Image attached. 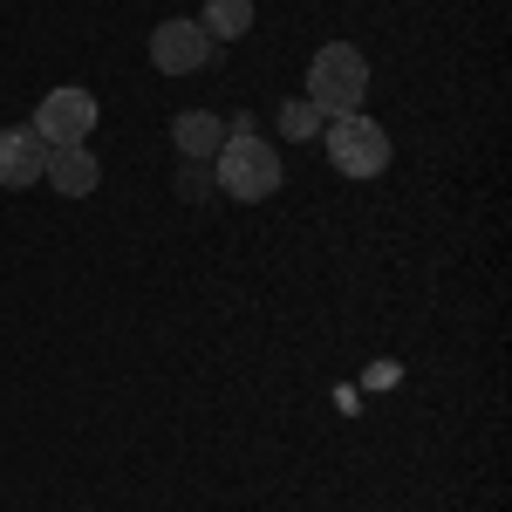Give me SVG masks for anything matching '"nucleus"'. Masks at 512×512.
Segmentation results:
<instances>
[{
	"label": "nucleus",
	"mask_w": 512,
	"mask_h": 512,
	"mask_svg": "<svg viewBox=\"0 0 512 512\" xmlns=\"http://www.w3.org/2000/svg\"><path fill=\"white\" fill-rule=\"evenodd\" d=\"M35 130L41 144H89V130H96V96L76 89V82H62V89H48L35 110Z\"/></svg>",
	"instance_id": "20e7f679"
},
{
	"label": "nucleus",
	"mask_w": 512,
	"mask_h": 512,
	"mask_svg": "<svg viewBox=\"0 0 512 512\" xmlns=\"http://www.w3.org/2000/svg\"><path fill=\"white\" fill-rule=\"evenodd\" d=\"M280 151L267 144V137H226L219 144V158H212V185L226 198H239V205H260V198L280 192Z\"/></svg>",
	"instance_id": "f257e3e1"
},
{
	"label": "nucleus",
	"mask_w": 512,
	"mask_h": 512,
	"mask_svg": "<svg viewBox=\"0 0 512 512\" xmlns=\"http://www.w3.org/2000/svg\"><path fill=\"white\" fill-rule=\"evenodd\" d=\"M171 144H178L185 158H219L226 123L212 117V110H185V117H171Z\"/></svg>",
	"instance_id": "6e6552de"
},
{
	"label": "nucleus",
	"mask_w": 512,
	"mask_h": 512,
	"mask_svg": "<svg viewBox=\"0 0 512 512\" xmlns=\"http://www.w3.org/2000/svg\"><path fill=\"white\" fill-rule=\"evenodd\" d=\"M198 28H205V35H212L219 48H226V41H239L246 28H253V0H205Z\"/></svg>",
	"instance_id": "1a4fd4ad"
},
{
	"label": "nucleus",
	"mask_w": 512,
	"mask_h": 512,
	"mask_svg": "<svg viewBox=\"0 0 512 512\" xmlns=\"http://www.w3.org/2000/svg\"><path fill=\"white\" fill-rule=\"evenodd\" d=\"M41 178H48L62 198H89L96 185H103V164H96V151H89V144H48Z\"/></svg>",
	"instance_id": "423d86ee"
},
{
	"label": "nucleus",
	"mask_w": 512,
	"mask_h": 512,
	"mask_svg": "<svg viewBox=\"0 0 512 512\" xmlns=\"http://www.w3.org/2000/svg\"><path fill=\"white\" fill-rule=\"evenodd\" d=\"M178 198H185V205H205V198H212V171H205V158H185V171H178Z\"/></svg>",
	"instance_id": "9b49d317"
},
{
	"label": "nucleus",
	"mask_w": 512,
	"mask_h": 512,
	"mask_svg": "<svg viewBox=\"0 0 512 512\" xmlns=\"http://www.w3.org/2000/svg\"><path fill=\"white\" fill-rule=\"evenodd\" d=\"M321 144H328V164H335L342 178H383V171H390V130L376 117H362V110L328 117L321 123Z\"/></svg>",
	"instance_id": "7ed1b4c3"
},
{
	"label": "nucleus",
	"mask_w": 512,
	"mask_h": 512,
	"mask_svg": "<svg viewBox=\"0 0 512 512\" xmlns=\"http://www.w3.org/2000/svg\"><path fill=\"white\" fill-rule=\"evenodd\" d=\"M41 158H48V144H41L28 123L0 130V185H7V192H28L41 178Z\"/></svg>",
	"instance_id": "0eeeda50"
},
{
	"label": "nucleus",
	"mask_w": 512,
	"mask_h": 512,
	"mask_svg": "<svg viewBox=\"0 0 512 512\" xmlns=\"http://www.w3.org/2000/svg\"><path fill=\"white\" fill-rule=\"evenodd\" d=\"M362 96H369V62H362V48L321 41L315 62H308V103H315L321 117H349V110H362Z\"/></svg>",
	"instance_id": "f03ea898"
},
{
	"label": "nucleus",
	"mask_w": 512,
	"mask_h": 512,
	"mask_svg": "<svg viewBox=\"0 0 512 512\" xmlns=\"http://www.w3.org/2000/svg\"><path fill=\"white\" fill-rule=\"evenodd\" d=\"M321 110L308 103V96H294V103H280V137H321Z\"/></svg>",
	"instance_id": "9d476101"
},
{
	"label": "nucleus",
	"mask_w": 512,
	"mask_h": 512,
	"mask_svg": "<svg viewBox=\"0 0 512 512\" xmlns=\"http://www.w3.org/2000/svg\"><path fill=\"white\" fill-rule=\"evenodd\" d=\"M226 48L205 35L198 21H158V35H151V69L158 76H192V69H212Z\"/></svg>",
	"instance_id": "39448f33"
}]
</instances>
